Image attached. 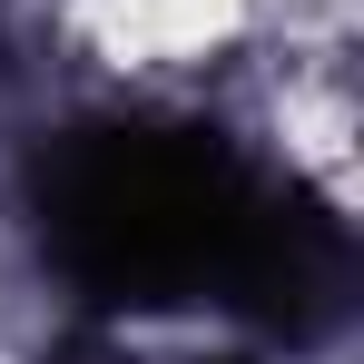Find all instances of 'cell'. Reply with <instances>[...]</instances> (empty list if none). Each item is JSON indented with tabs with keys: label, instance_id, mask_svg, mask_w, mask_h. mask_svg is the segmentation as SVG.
<instances>
[{
	"label": "cell",
	"instance_id": "cell-1",
	"mask_svg": "<svg viewBox=\"0 0 364 364\" xmlns=\"http://www.w3.org/2000/svg\"><path fill=\"white\" fill-rule=\"evenodd\" d=\"M50 50L119 89H187L266 50V0H40Z\"/></svg>",
	"mask_w": 364,
	"mask_h": 364
}]
</instances>
